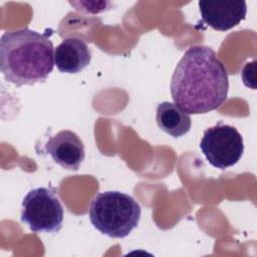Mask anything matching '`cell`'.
<instances>
[{"mask_svg": "<svg viewBox=\"0 0 257 257\" xmlns=\"http://www.w3.org/2000/svg\"><path fill=\"white\" fill-rule=\"evenodd\" d=\"M174 103L188 114H201L227 99V69L216 52L204 45L190 47L178 62L171 79Z\"/></svg>", "mask_w": 257, "mask_h": 257, "instance_id": "obj_1", "label": "cell"}, {"mask_svg": "<svg viewBox=\"0 0 257 257\" xmlns=\"http://www.w3.org/2000/svg\"><path fill=\"white\" fill-rule=\"evenodd\" d=\"M54 64V48L46 35L28 28L2 34L0 69L7 81L16 86L44 82Z\"/></svg>", "mask_w": 257, "mask_h": 257, "instance_id": "obj_2", "label": "cell"}, {"mask_svg": "<svg viewBox=\"0 0 257 257\" xmlns=\"http://www.w3.org/2000/svg\"><path fill=\"white\" fill-rule=\"evenodd\" d=\"M142 209L130 195L118 191L98 193L91 200L89 220L100 233L110 238H124L141 219Z\"/></svg>", "mask_w": 257, "mask_h": 257, "instance_id": "obj_3", "label": "cell"}, {"mask_svg": "<svg viewBox=\"0 0 257 257\" xmlns=\"http://www.w3.org/2000/svg\"><path fill=\"white\" fill-rule=\"evenodd\" d=\"M21 221L34 233H57L63 222V208L54 188L30 190L22 201Z\"/></svg>", "mask_w": 257, "mask_h": 257, "instance_id": "obj_4", "label": "cell"}, {"mask_svg": "<svg viewBox=\"0 0 257 257\" xmlns=\"http://www.w3.org/2000/svg\"><path fill=\"white\" fill-rule=\"evenodd\" d=\"M200 149L210 165L225 170L240 161L244 152L243 138L235 126L220 121L204 132Z\"/></svg>", "mask_w": 257, "mask_h": 257, "instance_id": "obj_5", "label": "cell"}, {"mask_svg": "<svg viewBox=\"0 0 257 257\" xmlns=\"http://www.w3.org/2000/svg\"><path fill=\"white\" fill-rule=\"evenodd\" d=\"M198 5L202 21L219 31H226L238 25L247 13L245 1L201 0Z\"/></svg>", "mask_w": 257, "mask_h": 257, "instance_id": "obj_6", "label": "cell"}, {"mask_svg": "<svg viewBox=\"0 0 257 257\" xmlns=\"http://www.w3.org/2000/svg\"><path fill=\"white\" fill-rule=\"evenodd\" d=\"M45 151L52 160L65 170L77 171L85 158L84 146L73 132L63 130L49 138Z\"/></svg>", "mask_w": 257, "mask_h": 257, "instance_id": "obj_7", "label": "cell"}, {"mask_svg": "<svg viewBox=\"0 0 257 257\" xmlns=\"http://www.w3.org/2000/svg\"><path fill=\"white\" fill-rule=\"evenodd\" d=\"M91 52L80 38L68 37L54 49V63L63 73H78L88 66Z\"/></svg>", "mask_w": 257, "mask_h": 257, "instance_id": "obj_8", "label": "cell"}, {"mask_svg": "<svg viewBox=\"0 0 257 257\" xmlns=\"http://www.w3.org/2000/svg\"><path fill=\"white\" fill-rule=\"evenodd\" d=\"M156 112L158 126L171 137L181 138L189 133L192 125L191 117L175 103L163 101L158 104Z\"/></svg>", "mask_w": 257, "mask_h": 257, "instance_id": "obj_9", "label": "cell"}]
</instances>
